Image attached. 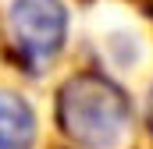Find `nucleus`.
I'll list each match as a JSON object with an SVG mask.
<instances>
[{"mask_svg":"<svg viewBox=\"0 0 153 149\" xmlns=\"http://www.w3.org/2000/svg\"><path fill=\"white\" fill-rule=\"evenodd\" d=\"M36 146V114L32 107L0 89V149H32Z\"/></svg>","mask_w":153,"mask_h":149,"instance_id":"7ed1b4c3","label":"nucleus"},{"mask_svg":"<svg viewBox=\"0 0 153 149\" xmlns=\"http://www.w3.org/2000/svg\"><path fill=\"white\" fill-rule=\"evenodd\" d=\"M150 131H153V96H150Z\"/></svg>","mask_w":153,"mask_h":149,"instance_id":"20e7f679","label":"nucleus"},{"mask_svg":"<svg viewBox=\"0 0 153 149\" xmlns=\"http://www.w3.org/2000/svg\"><path fill=\"white\" fill-rule=\"evenodd\" d=\"M57 124L78 149H125L132 142V100L107 74H71L57 89Z\"/></svg>","mask_w":153,"mask_h":149,"instance_id":"f257e3e1","label":"nucleus"},{"mask_svg":"<svg viewBox=\"0 0 153 149\" xmlns=\"http://www.w3.org/2000/svg\"><path fill=\"white\" fill-rule=\"evenodd\" d=\"M7 36L18 60L29 71H46L68 39L64 0H11L7 4Z\"/></svg>","mask_w":153,"mask_h":149,"instance_id":"f03ea898","label":"nucleus"}]
</instances>
